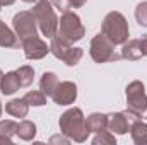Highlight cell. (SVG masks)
Instances as JSON below:
<instances>
[{"mask_svg":"<svg viewBox=\"0 0 147 145\" xmlns=\"http://www.w3.org/2000/svg\"><path fill=\"white\" fill-rule=\"evenodd\" d=\"M57 85H58V77H57V73L45 72L41 75V79H39V91H43L48 97L53 96Z\"/></svg>","mask_w":147,"mask_h":145,"instance_id":"ac0fdd59","label":"cell"},{"mask_svg":"<svg viewBox=\"0 0 147 145\" xmlns=\"http://www.w3.org/2000/svg\"><path fill=\"white\" fill-rule=\"evenodd\" d=\"M22 2H26V3H36L38 0H22Z\"/></svg>","mask_w":147,"mask_h":145,"instance_id":"f546056e","label":"cell"},{"mask_svg":"<svg viewBox=\"0 0 147 145\" xmlns=\"http://www.w3.org/2000/svg\"><path fill=\"white\" fill-rule=\"evenodd\" d=\"M51 3H53L58 10H62V12L70 10V0H51Z\"/></svg>","mask_w":147,"mask_h":145,"instance_id":"d4e9b609","label":"cell"},{"mask_svg":"<svg viewBox=\"0 0 147 145\" xmlns=\"http://www.w3.org/2000/svg\"><path fill=\"white\" fill-rule=\"evenodd\" d=\"M22 99H24L29 106H45L48 96H46L43 91H29V92H26V96H24Z\"/></svg>","mask_w":147,"mask_h":145,"instance_id":"44dd1931","label":"cell"},{"mask_svg":"<svg viewBox=\"0 0 147 145\" xmlns=\"http://www.w3.org/2000/svg\"><path fill=\"white\" fill-rule=\"evenodd\" d=\"M50 142H51V144H69V142H70V138H69V137H65V135H63V137H51V138H50Z\"/></svg>","mask_w":147,"mask_h":145,"instance_id":"484cf974","label":"cell"},{"mask_svg":"<svg viewBox=\"0 0 147 145\" xmlns=\"http://www.w3.org/2000/svg\"><path fill=\"white\" fill-rule=\"evenodd\" d=\"M120 56L123 60H128V62H135V60L144 58L142 48H140V39H128V41H125Z\"/></svg>","mask_w":147,"mask_h":145,"instance_id":"7c38bea8","label":"cell"},{"mask_svg":"<svg viewBox=\"0 0 147 145\" xmlns=\"http://www.w3.org/2000/svg\"><path fill=\"white\" fill-rule=\"evenodd\" d=\"M12 26H14V31L19 38V41L38 36V22L34 19V14L29 10L17 12L12 19Z\"/></svg>","mask_w":147,"mask_h":145,"instance_id":"ba28073f","label":"cell"},{"mask_svg":"<svg viewBox=\"0 0 147 145\" xmlns=\"http://www.w3.org/2000/svg\"><path fill=\"white\" fill-rule=\"evenodd\" d=\"M127 96V108L139 114L140 119H147V94L146 85L140 80H134L125 89Z\"/></svg>","mask_w":147,"mask_h":145,"instance_id":"5b68a950","label":"cell"},{"mask_svg":"<svg viewBox=\"0 0 147 145\" xmlns=\"http://www.w3.org/2000/svg\"><path fill=\"white\" fill-rule=\"evenodd\" d=\"M101 33L108 38L115 46L123 44L125 41H128L130 29H128V22H127L125 15L121 12H116V10L106 14V17L103 19Z\"/></svg>","mask_w":147,"mask_h":145,"instance_id":"7a4b0ae2","label":"cell"},{"mask_svg":"<svg viewBox=\"0 0 147 145\" xmlns=\"http://www.w3.org/2000/svg\"><path fill=\"white\" fill-rule=\"evenodd\" d=\"M2 111H3V108H2V103H0V116H2Z\"/></svg>","mask_w":147,"mask_h":145,"instance_id":"4dcf8cb0","label":"cell"},{"mask_svg":"<svg viewBox=\"0 0 147 145\" xmlns=\"http://www.w3.org/2000/svg\"><path fill=\"white\" fill-rule=\"evenodd\" d=\"M135 19L139 22V26L147 28V2H140L135 9Z\"/></svg>","mask_w":147,"mask_h":145,"instance_id":"cb8c5ba5","label":"cell"},{"mask_svg":"<svg viewBox=\"0 0 147 145\" xmlns=\"http://www.w3.org/2000/svg\"><path fill=\"white\" fill-rule=\"evenodd\" d=\"M2 75H3V73H2V70H0V80H2Z\"/></svg>","mask_w":147,"mask_h":145,"instance_id":"1f68e13d","label":"cell"},{"mask_svg":"<svg viewBox=\"0 0 147 145\" xmlns=\"http://www.w3.org/2000/svg\"><path fill=\"white\" fill-rule=\"evenodd\" d=\"M19 38L17 34L5 26V22L0 19V46L2 48H17L19 46Z\"/></svg>","mask_w":147,"mask_h":145,"instance_id":"5bb4252c","label":"cell"},{"mask_svg":"<svg viewBox=\"0 0 147 145\" xmlns=\"http://www.w3.org/2000/svg\"><path fill=\"white\" fill-rule=\"evenodd\" d=\"M140 48H142V55L147 56V38H142L140 39Z\"/></svg>","mask_w":147,"mask_h":145,"instance_id":"83f0119b","label":"cell"},{"mask_svg":"<svg viewBox=\"0 0 147 145\" xmlns=\"http://www.w3.org/2000/svg\"><path fill=\"white\" fill-rule=\"evenodd\" d=\"M58 126H60L62 135L69 137L70 140L77 142V144H84L87 140V137L91 135V132L87 130V125H86V116L80 108L67 109L60 116Z\"/></svg>","mask_w":147,"mask_h":145,"instance_id":"6da1fadb","label":"cell"},{"mask_svg":"<svg viewBox=\"0 0 147 145\" xmlns=\"http://www.w3.org/2000/svg\"><path fill=\"white\" fill-rule=\"evenodd\" d=\"M115 144H116V138L110 130L98 132L96 137L92 138V145H115Z\"/></svg>","mask_w":147,"mask_h":145,"instance_id":"603a6c76","label":"cell"},{"mask_svg":"<svg viewBox=\"0 0 147 145\" xmlns=\"http://www.w3.org/2000/svg\"><path fill=\"white\" fill-rule=\"evenodd\" d=\"M130 135L135 145H147V123L137 119L130 125Z\"/></svg>","mask_w":147,"mask_h":145,"instance_id":"2e32d148","label":"cell"},{"mask_svg":"<svg viewBox=\"0 0 147 145\" xmlns=\"http://www.w3.org/2000/svg\"><path fill=\"white\" fill-rule=\"evenodd\" d=\"M17 132V123L12 119L0 121V144H12V137Z\"/></svg>","mask_w":147,"mask_h":145,"instance_id":"ffe728a7","label":"cell"},{"mask_svg":"<svg viewBox=\"0 0 147 145\" xmlns=\"http://www.w3.org/2000/svg\"><path fill=\"white\" fill-rule=\"evenodd\" d=\"M51 99L58 106H70V104L75 103V99H77V85L74 82H70V80L58 82V85H57Z\"/></svg>","mask_w":147,"mask_h":145,"instance_id":"30bf717a","label":"cell"},{"mask_svg":"<svg viewBox=\"0 0 147 145\" xmlns=\"http://www.w3.org/2000/svg\"><path fill=\"white\" fill-rule=\"evenodd\" d=\"M86 125H87V130L91 133H98V132L108 130V118H106V114L92 113L86 118Z\"/></svg>","mask_w":147,"mask_h":145,"instance_id":"9a60e30c","label":"cell"},{"mask_svg":"<svg viewBox=\"0 0 147 145\" xmlns=\"http://www.w3.org/2000/svg\"><path fill=\"white\" fill-rule=\"evenodd\" d=\"M87 0H70V9H79V7H84Z\"/></svg>","mask_w":147,"mask_h":145,"instance_id":"4316f807","label":"cell"},{"mask_svg":"<svg viewBox=\"0 0 147 145\" xmlns=\"http://www.w3.org/2000/svg\"><path fill=\"white\" fill-rule=\"evenodd\" d=\"M0 10H2V3H0Z\"/></svg>","mask_w":147,"mask_h":145,"instance_id":"d6a6232c","label":"cell"},{"mask_svg":"<svg viewBox=\"0 0 147 145\" xmlns=\"http://www.w3.org/2000/svg\"><path fill=\"white\" fill-rule=\"evenodd\" d=\"M5 111L14 118H26L29 113V104L24 99H12L5 104Z\"/></svg>","mask_w":147,"mask_h":145,"instance_id":"e0dca14e","label":"cell"},{"mask_svg":"<svg viewBox=\"0 0 147 145\" xmlns=\"http://www.w3.org/2000/svg\"><path fill=\"white\" fill-rule=\"evenodd\" d=\"M14 2H16V0H0V3H2V7H3V5H5V7H7V5H12Z\"/></svg>","mask_w":147,"mask_h":145,"instance_id":"f1b7e54d","label":"cell"},{"mask_svg":"<svg viewBox=\"0 0 147 145\" xmlns=\"http://www.w3.org/2000/svg\"><path fill=\"white\" fill-rule=\"evenodd\" d=\"M17 75H19V80H21V87H29L34 80V68L29 67V65H22L19 67L17 70Z\"/></svg>","mask_w":147,"mask_h":145,"instance_id":"7402d4cb","label":"cell"},{"mask_svg":"<svg viewBox=\"0 0 147 145\" xmlns=\"http://www.w3.org/2000/svg\"><path fill=\"white\" fill-rule=\"evenodd\" d=\"M55 36H58L60 39L72 44V43L80 41L86 36V28H84V24L80 22V17L75 12L67 10V12H62V17L58 19V28H57Z\"/></svg>","mask_w":147,"mask_h":145,"instance_id":"277c9868","label":"cell"},{"mask_svg":"<svg viewBox=\"0 0 147 145\" xmlns=\"http://www.w3.org/2000/svg\"><path fill=\"white\" fill-rule=\"evenodd\" d=\"M16 135H17L21 140L29 142V140H33V138L36 137V125H34L33 121H29V119H22L21 123H17V132H16Z\"/></svg>","mask_w":147,"mask_h":145,"instance_id":"d6986e66","label":"cell"},{"mask_svg":"<svg viewBox=\"0 0 147 145\" xmlns=\"http://www.w3.org/2000/svg\"><path fill=\"white\" fill-rule=\"evenodd\" d=\"M89 55L96 63H108V62H116L121 56L116 55L115 51V44L111 43L103 33L96 34L91 39V46H89Z\"/></svg>","mask_w":147,"mask_h":145,"instance_id":"8992f818","label":"cell"},{"mask_svg":"<svg viewBox=\"0 0 147 145\" xmlns=\"http://www.w3.org/2000/svg\"><path fill=\"white\" fill-rule=\"evenodd\" d=\"M21 46H22L24 55H26L28 60H41L50 53V46L39 36H33L21 41Z\"/></svg>","mask_w":147,"mask_h":145,"instance_id":"9c48e42d","label":"cell"},{"mask_svg":"<svg viewBox=\"0 0 147 145\" xmlns=\"http://www.w3.org/2000/svg\"><path fill=\"white\" fill-rule=\"evenodd\" d=\"M108 118V130L111 133H116V135H125L130 132V121L128 118L121 113H110L106 114Z\"/></svg>","mask_w":147,"mask_h":145,"instance_id":"8fae6325","label":"cell"},{"mask_svg":"<svg viewBox=\"0 0 147 145\" xmlns=\"http://www.w3.org/2000/svg\"><path fill=\"white\" fill-rule=\"evenodd\" d=\"M21 87V80H19V75L17 72H7L5 75H2V80H0V92L3 96H12L14 92H17Z\"/></svg>","mask_w":147,"mask_h":145,"instance_id":"4fadbf2b","label":"cell"},{"mask_svg":"<svg viewBox=\"0 0 147 145\" xmlns=\"http://www.w3.org/2000/svg\"><path fill=\"white\" fill-rule=\"evenodd\" d=\"M50 53H53L55 58L62 60L65 65L69 67H75L82 56H84V50L82 48H75V46H70V43L60 39L58 36L51 38V43H50Z\"/></svg>","mask_w":147,"mask_h":145,"instance_id":"52a82bcc","label":"cell"},{"mask_svg":"<svg viewBox=\"0 0 147 145\" xmlns=\"http://www.w3.org/2000/svg\"><path fill=\"white\" fill-rule=\"evenodd\" d=\"M31 12L34 14V19H36L41 34L51 39L57 34V28H58V17L55 14L51 0H38L33 5Z\"/></svg>","mask_w":147,"mask_h":145,"instance_id":"3957f363","label":"cell"}]
</instances>
